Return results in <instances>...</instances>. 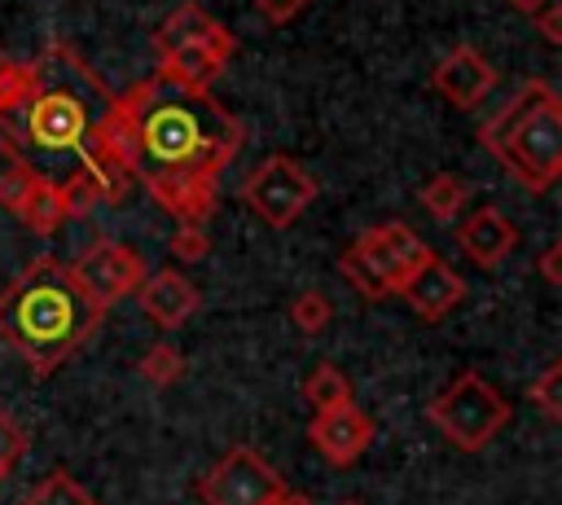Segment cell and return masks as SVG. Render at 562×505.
Returning a JSON list of instances; mask_svg holds the SVG:
<instances>
[{
  "label": "cell",
  "mask_w": 562,
  "mask_h": 505,
  "mask_svg": "<svg viewBox=\"0 0 562 505\" xmlns=\"http://www.w3.org/2000/svg\"><path fill=\"white\" fill-rule=\"evenodd\" d=\"M435 250L404 224V220H386L364 228L342 255H338V272L364 294V299H386L400 290V281L426 263Z\"/></svg>",
  "instance_id": "5b68a950"
},
{
  "label": "cell",
  "mask_w": 562,
  "mask_h": 505,
  "mask_svg": "<svg viewBox=\"0 0 562 505\" xmlns=\"http://www.w3.org/2000/svg\"><path fill=\"white\" fill-rule=\"evenodd\" d=\"M136 373H140L149 386H176V382L184 378V356H180L171 343H154V347L140 356Z\"/></svg>",
  "instance_id": "7402d4cb"
},
{
  "label": "cell",
  "mask_w": 562,
  "mask_h": 505,
  "mask_svg": "<svg viewBox=\"0 0 562 505\" xmlns=\"http://www.w3.org/2000/svg\"><path fill=\"white\" fill-rule=\"evenodd\" d=\"M303 400L321 413V408H334V404H347V400H356L351 395V382H347V373L338 369V364H316L307 378H303Z\"/></svg>",
  "instance_id": "d6986e66"
},
{
  "label": "cell",
  "mask_w": 562,
  "mask_h": 505,
  "mask_svg": "<svg viewBox=\"0 0 562 505\" xmlns=\"http://www.w3.org/2000/svg\"><path fill=\"white\" fill-rule=\"evenodd\" d=\"M237 53V40L224 22H215L206 35L198 40H184V44H171V48H158V66L154 75L171 88H184V92H211V83L220 79V70L228 66V57Z\"/></svg>",
  "instance_id": "9c48e42d"
},
{
  "label": "cell",
  "mask_w": 562,
  "mask_h": 505,
  "mask_svg": "<svg viewBox=\"0 0 562 505\" xmlns=\"http://www.w3.org/2000/svg\"><path fill=\"white\" fill-rule=\"evenodd\" d=\"M479 145L527 193H549L562 176V97L549 79H527L479 127Z\"/></svg>",
  "instance_id": "277c9868"
},
{
  "label": "cell",
  "mask_w": 562,
  "mask_h": 505,
  "mask_svg": "<svg viewBox=\"0 0 562 505\" xmlns=\"http://www.w3.org/2000/svg\"><path fill=\"white\" fill-rule=\"evenodd\" d=\"M492 83H496V66H492L479 48H470V44H457V48L430 70V88H435L448 105H457V110L479 105V101L492 92Z\"/></svg>",
  "instance_id": "4fadbf2b"
},
{
  "label": "cell",
  "mask_w": 562,
  "mask_h": 505,
  "mask_svg": "<svg viewBox=\"0 0 562 505\" xmlns=\"http://www.w3.org/2000/svg\"><path fill=\"white\" fill-rule=\"evenodd\" d=\"M35 184H40V171H35V167H26V162H9V167L0 171V206L18 215Z\"/></svg>",
  "instance_id": "d4e9b609"
},
{
  "label": "cell",
  "mask_w": 562,
  "mask_h": 505,
  "mask_svg": "<svg viewBox=\"0 0 562 505\" xmlns=\"http://www.w3.org/2000/svg\"><path fill=\"white\" fill-rule=\"evenodd\" d=\"M540 277H544L549 285L562 281V242H549V246H544V255H540Z\"/></svg>",
  "instance_id": "f546056e"
},
{
  "label": "cell",
  "mask_w": 562,
  "mask_h": 505,
  "mask_svg": "<svg viewBox=\"0 0 562 505\" xmlns=\"http://www.w3.org/2000/svg\"><path fill=\"white\" fill-rule=\"evenodd\" d=\"M303 4H307V0H255L259 18H263V22H272V26H285L290 18H299V13H303Z\"/></svg>",
  "instance_id": "f1b7e54d"
},
{
  "label": "cell",
  "mask_w": 562,
  "mask_h": 505,
  "mask_svg": "<svg viewBox=\"0 0 562 505\" xmlns=\"http://www.w3.org/2000/svg\"><path fill=\"white\" fill-rule=\"evenodd\" d=\"M263 505H316L312 496H303V492H290V487H281L272 501H263Z\"/></svg>",
  "instance_id": "4dcf8cb0"
},
{
  "label": "cell",
  "mask_w": 562,
  "mask_h": 505,
  "mask_svg": "<svg viewBox=\"0 0 562 505\" xmlns=\"http://www.w3.org/2000/svg\"><path fill=\"white\" fill-rule=\"evenodd\" d=\"M167 250H171V259H180V263H198V259L211 255V237H206L202 224H176V233L167 237Z\"/></svg>",
  "instance_id": "484cf974"
},
{
  "label": "cell",
  "mask_w": 562,
  "mask_h": 505,
  "mask_svg": "<svg viewBox=\"0 0 562 505\" xmlns=\"http://www.w3.org/2000/svg\"><path fill=\"white\" fill-rule=\"evenodd\" d=\"M136 141V180L176 224H206L220 211V176L246 132L211 92H184L145 75L123 92Z\"/></svg>",
  "instance_id": "6da1fadb"
},
{
  "label": "cell",
  "mask_w": 562,
  "mask_h": 505,
  "mask_svg": "<svg viewBox=\"0 0 562 505\" xmlns=\"http://www.w3.org/2000/svg\"><path fill=\"white\" fill-rule=\"evenodd\" d=\"M527 400L544 413V422H562V360H549L540 378L527 386Z\"/></svg>",
  "instance_id": "cb8c5ba5"
},
{
  "label": "cell",
  "mask_w": 562,
  "mask_h": 505,
  "mask_svg": "<svg viewBox=\"0 0 562 505\" xmlns=\"http://www.w3.org/2000/svg\"><path fill=\"white\" fill-rule=\"evenodd\" d=\"M105 312L110 303H101L70 263L40 255L0 290V338L31 373L48 378L105 325Z\"/></svg>",
  "instance_id": "3957f363"
},
{
  "label": "cell",
  "mask_w": 562,
  "mask_h": 505,
  "mask_svg": "<svg viewBox=\"0 0 562 505\" xmlns=\"http://www.w3.org/2000/svg\"><path fill=\"white\" fill-rule=\"evenodd\" d=\"M338 505H360V501H338Z\"/></svg>",
  "instance_id": "d6a6232c"
},
{
  "label": "cell",
  "mask_w": 562,
  "mask_h": 505,
  "mask_svg": "<svg viewBox=\"0 0 562 505\" xmlns=\"http://www.w3.org/2000/svg\"><path fill=\"white\" fill-rule=\"evenodd\" d=\"M18 220H22L31 233H40V237H53V233H57V224L66 220V211H61V193H57V180L40 176V184H35V189H31V198L22 202Z\"/></svg>",
  "instance_id": "e0dca14e"
},
{
  "label": "cell",
  "mask_w": 562,
  "mask_h": 505,
  "mask_svg": "<svg viewBox=\"0 0 562 505\" xmlns=\"http://www.w3.org/2000/svg\"><path fill=\"white\" fill-rule=\"evenodd\" d=\"M426 417L435 422V430L448 444H457L461 452H479V448H487L509 426V400L479 369H461L426 404Z\"/></svg>",
  "instance_id": "8992f818"
},
{
  "label": "cell",
  "mask_w": 562,
  "mask_h": 505,
  "mask_svg": "<svg viewBox=\"0 0 562 505\" xmlns=\"http://www.w3.org/2000/svg\"><path fill=\"white\" fill-rule=\"evenodd\" d=\"M22 505H97V496L70 470H48L44 479H35L26 487Z\"/></svg>",
  "instance_id": "ac0fdd59"
},
{
  "label": "cell",
  "mask_w": 562,
  "mask_h": 505,
  "mask_svg": "<svg viewBox=\"0 0 562 505\" xmlns=\"http://www.w3.org/2000/svg\"><path fill=\"white\" fill-rule=\"evenodd\" d=\"M57 193H61V211H66V220H88L97 206H105L97 180H92L83 167L66 171V176L57 180Z\"/></svg>",
  "instance_id": "44dd1931"
},
{
  "label": "cell",
  "mask_w": 562,
  "mask_h": 505,
  "mask_svg": "<svg viewBox=\"0 0 562 505\" xmlns=\"http://www.w3.org/2000/svg\"><path fill=\"white\" fill-rule=\"evenodd\" d=\"M75 277L101 299V303H119L123 294H136V285L145 281V259H140V250H132V246H123V242H114V237H101V242H92L75 263Z\"/></svg>",
  "instance_id": "30bf717a"
},
{
  "label": "cell",
  "mask_w": 562,
  "mask_h": 505,
  "mask_svg": "<svg viewBox=\"0 0 562 505\" xmlns=\"http://www.w3.org/2000/svg\"><path fill=\"white\" fill-rule=\"evenodd\" d=\"M417 202L426 206L430 220H439V224H457V215H461L465 202H470V184H465L461 176H452V171H435V176L417 189Z\"/></svg>",
  "instance_id": "2e32d148"
},
{
  "label": "cell",
  "mask_w": 562,
  "mask_h": 505,
  "mask_svg": "<svg viewBox=\"0 0 562 505\" xmlns=\"http://www.w3.org/2000/svg\"><path fill=\"white\" fill-rule=\"evenodd\" d=\"M285 487V479L255 452V448H228L202 479L198 496L202 505H263Z\"/></svg>",
  "instance_id": "ba28073f"
},
{
  "label": "cell",
  "mask_w": 562,
  "mask_h": 505,
  "mask_svg": "<svg viewBox=\"0 0 562 505\" xmlns=\"http://www.w3.org/2000/svg\"><path fill=\"white\" fill-rule=\"evenodd\" d=\"M457 242H461V250H465L479 268H496V263H505V259L514 255L518 228H514L496 206H479V211H470V215L457 224Z\"/></svg>",
  "instance_id": "9a60e30c"
},
{
  "label": "cell",
  "mask_w": 562,
  "mask_h": 505,
  "mask_svg": "<svg viewBox=\"0 0 562 505\" xmlns=\"http://www.w3.org/2000/svg\"><path fill=\"white\" fill-rule=\"evenodd\" d=\"M110 97L105 79L66 40H48L35 61L0 53V154L61 180L79 167L88 132Z\"/></svg>",
  "instance_id": "7a4b0ae2"
},
{
  "label": "cell",
  "mask_w": 562,
  "mask_h": 505,
  "mask_svg": "<svg viewBox=\"0 0 562 505\" xmlns=\"http://www.w3.org/2000/svg\"><path fill=\"white\" fill-rule=\"evenodd\" d=\"M536 22V31L549 40V44H562V0H544L536 13H527Z\"/></svg>",
  "instance_id": "83f0119b"
},
{
  "label": "cell",
  "mask_w": 562,
  "mask_h": 505,
  "mask_svg": "<svg viewBox=\"0 0 562 505\" xmlns=\"http://www.w3.org/2000/svg\"><path fill=\"white\" fill-rule=\"evenodd\" d=\"M422 321H443L461 299H465V281L457 277V268L448 263V259H439V255H430L426 263H417L404 281H400V290H395Z\"/></svg>",
  "instance_id": "7c38bea8"
},
{
  "label": "cell",
  "mask_w": 562,
  "mask_h": 505,
  "mask_svg": "<svg viewBox=\"0 0 562 505\" xmlns=\"http://www.w3.org/2000/svg\"><path fill=\"white\" fill-rule=\"evenodd\" d=\"M290 321H294V329H299V334L316 338V334L334 321V303H329L321 290H299V294L290 299Z\"/></svg>",
  "instance_id": "603a6c76"
},
{
  "label": "cell",
  "mask_w": 562,
  "mask_h": 505,
  "mask_svg": "<svg viewBox=\"0 0 562 505\" xmlns=\"http://www.w3.org/2000/svg\"><path fill=\"white\" fill-rule=\"evenodd\" d=\"M22 457H26V430L0 408V483L22 465Z\"/></svg>",
  "instance_id": "4316f807"
},
{
  "label": "cell",
  "mask_w": 562,
  "mask_h": 505,
  "mask_svg": "<svg viewBox=\"0 0 562 505\" xmlns=\"http://www.w3.org/2000/svg\"><path fill=\"white\" fill-rule=\"evenodd\" d=\"M316 176L290 158V154H268L263 162H255L241 180V202L268 224V228H290L312 202H316Z\"/></svg>",
  "instance_id": "52a82bcc"
},
{
  "label": "cell",
  "mask_w": 562,
  "mask_h": 505,
  "mask_svg": "<svg viewBox=\"0 0 562 505\" xmlns=\"http://www.w3.org/2000/svg\"><path fill=\"white\" fill-rule=\"evenodd\" d=\"M509 4H514V9H518V13H536V9H540V4H544V0H509Z\"/></svg>",
  "instance_id": "1f68e13d"
},
{
  "label": "cell",
  "mask_w": 562,
  "mask_h": 505,
  "mask_svg": "<svg viewBox=\"0 0 562 505\" xmlns=\"http://www.w3.org/2000/svg\"><path fill=\"white\" fill-rule=\"evenodd\" d=\"M136 299H140V312L158 325V329H180L193 312H198V285L189 277H180L176 268H158V272H145V281L136 285Z\"/></svg>",
  "instance_id": "5bb4252c"
},
{
  "label": "cell",
  "mask_w": 562,
  "mask_h": 505,
  "mask_svg": "<svg viewBox=\"0 0 562 505\" xmlns=\"http://www.w3.org/2000/svg\"><path fill=\"white\" fill-rule=\"evenodd\" d=\"M215 26V18L202 9V4H180L176 13L162 18V26L154 31V48H171V44H184V40H198Z\"/></svg>",
  "instance_id": "ffe728a7"
},
{
  "label": "cell",
  "mask_w": 562,
  "mask_h": 505,
  "mask_svg": "<svg viewBox=\"0 0 562 505\" xmlns=\"http://www.w3.org/2000/svg\"><path fill=\"white\" fill-rule=\"evenodd\" d=\"M307 444L338 470H347L351 461L364 457V448L373 444V417L364 408H356V400L347 404H334V408H321L307 426Z\"/></svg>",
  "instance_id": "8fae6325"
}]
</instances>
